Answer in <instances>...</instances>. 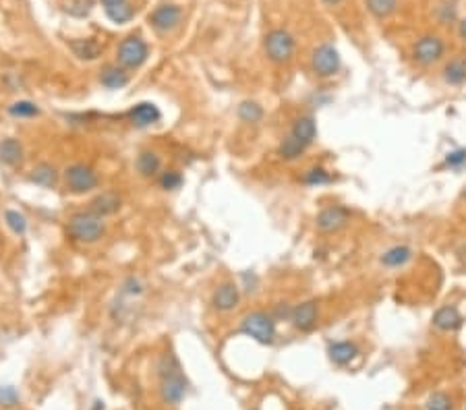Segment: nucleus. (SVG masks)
<instances>
[{
  "mask_svg": "<svg viewBox=\"0 0 466 410\" xmlns=\"http://www.w3.org/2000/svg\"><path fill=\"white\" fill-rule=\"evenodd\" d=\"M129 121L137 129H147L162 121V112L153 102H139L129 110Z\"/></svg>",
  "mask_w": 466,
  "mask_h": 410,
  "instance_id": "9b49d317",
  "label": "nucleus"
},
{
  "mask_svg": "<svg viewBox=\"0 0 466 410\" xmlns=\"http://www.w3.org/2000/svg\"><path fill=\"white\" fill-rule=\"evenodd\" d=\"M433 325L439 329V331H456V329H460L462 327V323H464V317L460 315V311H458V307H454V305H443V307H439L435 313H433Z\"/></svg>",
  "mask_w": 466,
  "mask_h": 410,
  "instance_id": "2eb2a0df",
  "label": "nucleus"
},
{
  "mask_svg": "<svg viewBox=\"0 0 466 410\" xmlns=\"http://www.w3.org/2000/svg\"><path fill=\"white\" fill-rule=\"evenodd\" d=\"M106 232V224L104 218L96 216L94 212H77L69 218L67 222V234L71 240L75 243H85V245H94L98 243Z\"/></svg>",
  "mask_w": 466,
  "mask_h": 410,
  "instance_id": "f03ea898",
  "label": "nucleus"
},
{
  "mask_svg": "<svg viewBox=\"0 0 466 410\" xmlns=\"http://www.w3.org/2000/svg\"><path fill=\"white\" fill-rule=\"evenodd\" d=\"M324 3H326V5H330V7H334V5H340L342 0H324Z\"/></svg>",
  "mask_w": 466,
  "mask_h": 410,
  "instance_id": "a19ab883",
  "label": "nucleus"
},
{
  "mask_svg": "<svg viewBox=\"0 0 466 410\" xmlns=\"http://www.w3.org/2000/svg\"><path fill=\"white\" fill-rule=\"evenodd\" d=\"M106 17L116 25L129 23L133 19V7L127 3V0L125 3H118V5H110V7H106Z\"/></svg>",
  "mask_w": 466,
  "mask_h": 410,
  "instance_id": "cd10ccee",
  "label": "nucleus"
},
{
  "mask_svg": "<svg viewBox=\"0 0 466 410\" xmlns=\"http://www.w3.org/2000/svg\"><path fill=\"white\" fill-rule=\"evenodd\" d=\"M435 15H437V21H439V23H449V21H456V7H454V5H449V3H443V5H439V7H437Z\"/></svg>",
  "mask_w": 466,
  "mask_h": 410,
  "instance_id": "c9c22d12",
  "label": "nucleus"
},
{
  "mask_svg": "<svg viewBox=\"0 0 466 410\" xmlns=\"http://www.w3.org/2000/svg\"><path fill=\"white\" fill-rule=\"evenodd\" d=\"M309 145H305L301 139H297L295 135H288L280 141L278 145V156L286 162H293V160H299L305 152H307Z\"/></svg>",
  "mask_w": 466,
  "mask_h": 410,
  "instance_id": "5701e85b",
  "label": "nucleus"
},
{
  "mask_svg": "<svg viewBox=\"0 0 466 410\" xmlns=\"http://www.w3.org/2000/svg\"><path fill=\"white\" fill-rule=\"evenodd\" d=\"M65 185L73 195H85V193H92L94 189H98L100 178L92 166L77 162L65 170Z\"/></svg>",
  "mask_w": 466,
  "mask_h": 410,
  "instance_id": "20e7f679",
  "label": "nucleus"
},
{
  "mask_svg": "<svg viewBox=\"0 0 466 410\" xmlns=\"http://www.w3.org/2000/svg\"><path fill=\"white\" fill-rule=\"evenodd\" d=\"M328 356L334 365H348L352 358L359 356V346L354 342H334L328 346Z\"/></svg>",
  "mask_w": 466,
  "mask_h": 410,
  "instance_id": "f3484780",
  "label": "nucleus"
},
{
  "mask_svg": "<svg viewBox=\"0 0 466 410\" xmlns=\"http://www.w3.org/2000/svg\"><path fill=\"white\" fill-rule=\"evenodd\" d=\"M241 331L249 338H253L260 344H272L276 338V321L274 315L266 311H253L247 313L241 321Z\"/></svg>",
  "mask_w": 466,
  "mask_h": 410,
  "instance_id": "7ed1b4c3",
  "label": "nucleus"
},
{
  "mask_svg": "<svg viewBox=\"0 0 466 410\" xmlns=\"http://www.w3.org/2000/svg\"><path fill=\"white\" fill-rule=\"evenodd\" d=\"M180 19H182V11L176 5H162L149 15L151 28L160 34H168V32L176 30Z\"/></svg>",
  "mask_w": 466,
  "mask_h": 410,
  "instance_id": "9d476101",
  "label": "nucleus"
},
{
  "mask_svg": "<svg viewBox=\"0 0 466 410\" xmlns=\"http://www.w3.org/2000/svg\"><path fill=\"white\" fill-rule=\"evenodd\" d=\"M135 168L143 178H151L162 170V160L156 152H141L135 160Z\"/></svg>",
  "mask_w": 466,
  "mask_h": 410,
  "instance_id": "aec40b11",
  "label": "nucleus"
},
{
  "mask_svg": "<svg viewBox=\"0 0 466 410\" xmlns=\"http://www.w3.org/2000/svg\"><path fill=\"white\" fill-rule=\"evenodd\" d=\"M9 114L15 119H34L40 114V108H38V104H34L30 100H19L9 106Z\"/></svg>",
  "mask_w": 466,
  "mask_h": 410,
  "instance_id": "c85d7f7f",
  "label": "nucleus"
},
{
  "mask_svg": "<svg viewBox=\"0 0 466 410\" xmlns=\"http://www.w3.org/2000/svg\"><path fill=\"white\" fill-rule=\"evenodd\" d=\"M365 5L375 19H388L390 15L396 13L398 0H365Z\"/></svg>",
  "mask_w": 466,
  "mask_h": 410,
  "instance_id": "a878e982",
  "label": "nucleus"
},
{
  "mask_svg": "<svg viewBox=\"0 0 466 410\" xmlns=\"http://www.w3.org/2000/svg\"><path fill=\"white\" fill-rule=\"evenodd\" d=\"M5 222L15 234H25V230H28V218L17 209H9L5 214Z\"/></svg>",
  "mask_w": 466,
  "mask_h": 410,
  "instance_id": "7c9ffc66",
  "label": "nucleus"
},
{
  "mask_svg": "<svg viewBox=\"0 0 466 410\" xmlns=\"http://www.w3.org/2000/svg\"><path fill=\"white\" fill-rule=\"evenodd\" d=\"M100 83L106 90H123L129 85V73L120 65H106L100 71Z\"/></svg>",
  "mask_w": 466,
  "mask_h": 410,
  "instance_id": "dca6fc26",
  "label": "nucleus"
},
{
  "mask_svg": "<svg viewBox=\"0 0 466 410\" xmlns=\"http://www.w3.org/2000/svg\"><path fill=\"white\" fill-rule=\"evenodd\" d=\"M412 257V249L406 247V245H396L392 249H388L383 255H381V263L385 267H402L410 261Z\"/></svg>",
  "mask_w": 466,
  "mask_h": 410,
  "instance_id": "b1692460",
  "label": "nucleus"
},
{
  "mask_svg": "<svg viewBox=\"0 0 466 410\" xmlns=\"http://www.w3.org/2000/svg\"><path fill=\"white\" fill-rule=\"evenodd\" d=\"M290 135H295L297 139H301L305 145H311L317 137V125H315V119L313 116H301L295 121L293 125V131Z\"/></svg>",
  "mask_w": 466,
  "mask_h": 410,
  "instance_id": "412c9836",
  "label": "nucleus"
},
{
  "mask_svg": "<svg viewBox=\"0 0 466 410\" xmlns=\"http://www.w3.org/2000/svg\"><path fill=\"white\" fill-rule=\"evenodd\" d=\"M19 404V393L13 385H0V406L15 408Z\"/></svg>",
  "mask_w": 466,
  "mask_h": 410,
  "instance_id": "72a5a7b5",
  "label": "nucleus"
},
{
  "mask_svg": "<svg viewBox=\"0 0 466 410\" xmlns=\"http://www.w3.org/2000/svg\"><path fill=\"white\" fill-rule=\"evenodd\" d=\"M264 48L272 63L284 65L295 57L297 44H295V38L286 30H272L264 40Z\"/></svg>",
  "mask_w": 466,
  "mask_h": 410,
  "instance_id": "39448f33",
  "label": "nucleus"
},
{
  "mask_svg": "<svg viewBox=\"0 0 466 410\" xmlns=\"http://www.w3.org/2000/svg\"><path fill=\"white\" fill-rule=\"evenodd\" d=\"M427 410H452V400L445 393L435 391L427 398Z\"/></svg>",
  "mask_w": 466,
  "mask_h": 410,
  "instance_id": "f704fd0d",
  "label": "nucleus"
},
{
  "mask_svg": "<svg viewBox=\"0 0 466 410\" xmlns=\"http://www.w3.org/2000/svg\"><path fill=\"white\" fill-rule=\"evenodd\" d=\"M239 119L243 123H249V125H257L262 119H264V108L257 104V102H251V100H245L241 102L239 110H237Z\"/></svg>",
  "mask_w": 466,
  "mask_h": 410,
  "instance_id": "bb28decb",
  "label": "nucleus"
},
{
  "mask_svg": "<svg viewBox=\"0 0 466 410\" xmlns=\"http://www.w3.org/2000/svg\"><path fill=\"white\" fill-rule=\"evenodd\" d=\"M120 207H123V197L116 191H104L89 201V212H94L100 218L114 216Z\"/></svg>",
  "mask_w": 466,
  "mask_h": 410,
  "instance_id": "4468645a",
  "label": "nucleus"
},
{
  "mask_svg": "<svg viewBox=\"0 0 466 410\" xmlns=\"http://www.w3.org/2000/svg\"><path fill=\"white\" fill-rule=\"evenodd\" d=\"M239 303H241V290H239V286L237 284H232V282H224V284H220L215 290H213V296H211V305L218 309V311H232V309H237L239 307Z\"/></svg>",
  "mask_w": 466,
  "mask_h": 410,
  "instance_id": "ddd939ff",
  "label": "nucleus"
},
{
  "mask_svg": "<svg viewBox=\"0 0 466 410\" xmlns=\"http://www.w3.org/2000/svg\"><path fill=\"white\" fill-rule=\"evenodd\" d=\"M125 292L127 294H141V284H139V280H135V278H129L127 282H125Z\"/></svg>",
  "mask_w": 466,
  "mask_h": 410,
  "instance_id": "4c0bfd02",
  "label": "nucleus"
},
{
  "mask_svg": "<svg viewBox=\"0 0 466 410\" xmlns=\"http://www.w3.org/2000/svg\"><path fill=\"white\" fill-rule=\"evenodd\" d=\"M94 9V0H67L65 11L73 17H87Z\"/></svg>",
  "mask_w": 466,
  "mask_h": 410,
  "instance_id": "2f4dec72",
  "label": "nucleus"
},
{
  "mask_svg": "<svg viewBox=\"0 0 466 410\" xmlns=\"http://www.w3.org/2000/svg\"><path fill=\"white\" fill-rule=\"evenodd\" d=\"M303 183L309 185V187H321V185H330L332 183V174L321 168V166H313L305 172L303 176Z\"/></svg>",
  "mask_w": 466,
  "mask_h": 410,
  "instance_id": "c756f323",
  "label": "nucleus"
},
{
  "mask_svg": "<svg viewBox=\"0 0 466 410\" xmlns=\"http://www.w3.org/2000/svg\"><path fill=\"white\" fill-rule=\"evenodd\" d=\"M443 81L447 85H462V83H466V61L464 59H452L443 67Z\"/></svg>",
  "mask_w": 466,
  "mask_h": 410,
  "instance_id": "393cba45",
  "label": "nucleus"
},
{
  "mask_svg": "<svg viewBox=\"0 0 466 410\" xmlns=\"http://www.w3.org/2000/svg\"><path fill=\"white\" fill-rule=\"evenodd\" d=\"M466 164V150H454L445 156V166L449 168H462Z\"/></svg>",
  "mask_w": 466,
  "mask_h": 410,
  "instance_id": "e433bc0d",
  "label": "nucleus"
},
{
  "mask_svg": "<svg viewBox=\"0 0 466 410\" xmlns=\"http://www.w3.org/2000/svg\"><path fill=\"white\" fill-rule=\"evenodd\" d=\"M30 181H32L34 185L42 187V189H52V187L59 183V172H56V168H54L52 164L42 162V164H38V166L30 172Z\"/></svg>",
  "mask_w": 466,
  "mask_h": 410,
  "instance_id": "6ab92c4d",
  "label": "nucleus"
},
{
  "mask_svg": "<svg viewBox=\"0 0 466 410\" xmlns=\"http://www.w3.org/2000/svg\"><path fill=\"white\" fill-rule=\"evenodd\" d=\"M118 3H125V0H102L104 7H110V5H118Z\"/></svg>",
  "mask_w": 466,
  "mask_h": 410,
  "instance_id": "ea45409f",
  "label": "nucleus"
},
{
  "mask_svg": "<svg viewBox=\"0 0 466 410\" xmlns=\"http://www.w3.org/2000/svg\"><path fill=\"white\" fill-rule=\"evenodd\" d=\"M23 145L21 141L13 139V137H7L0 141V162L7 164V166H19L23 162Z\"/></svg>",
  "mask_w": 466,
  "mask_h": 410,
  "instance_id": "a211bd4d",
  "label": "nucleus"
},
{
  "mask_svg": "<svg viewBox=\"0 0 466 410\" xmlns=\"http://www.w3.org/2000/svg\"><path fill=\"white\" fill-rule=\"evenodd\" d=\"M443 57H445V42L439 36H433V34L423 36L412 46V59L423 67H431L439 63Z\"/></svg>",
  "mask_w": 466,
  "mask_h": 410,
  "instance_id": "0eeeda50",
  "label": "nucleus"
},
{
  "mask_svg": "<svg viewBox=\"0 0 466 410\" xmlns=\"http://www.w3.org/2000/svg\"><path fill=\"white\" fill-rule=\"evenodd\" d=\"M149 57V46L143 38L139 36H129L120 42L118 50H116V59L118 65L123 69H139L145 65Z\"/></svg>",
  "mask_w": 466,
  "mask_h": 410,
  "instance_id": "423d86ee",
  "label": "nucleus"
},
{
  "mask_svg": "<svg viewBox=\"0 0 466 410\" xmlns=\"http://www.w3.org/2000/svg\"><path fill=\"white\" fill-rule=\"evenodd\" d=\"M71 50L73 54L79 59V61H96L102 57V46L92 40V38H85V40H73L71 42Z\"/></svg>",
  "mask_w": 466,
  "mask_h": 410,
  "instance_id": "4be33fe9",
  "label": "nucleus"
},
{
  "mask_svg": "<svg viewBox=\"0 0 466 410\" xmlns=\"http://www.w3.org/2000/svg\"><path fill=\"white\" fill-rule=\"evenodd\" d=\"M340 52L330 44L317 46L311 54V69L317 77H334L340 71Z\"/></svg>",
  "mask_w": 466,
  "mask_h": 410,
  "instance_id": "6e6552de",
  "label": "nucleus"
},
{
  "mask_svg": "<svg viewBox=\"0 0 466 410\" xmlns=\"http://www.w3.org/2000/svg\"><path fill=\"white\" fill-rule=\"evenodd\" d=\"M317 317H319V307L315 300H305L297 307H293V315L290 321L297 329L301 331H311L317 325Z\"/></svg>",
  "mask_w": 466,
  "mask_h": 410,
  "instance_id": "f8f14e48",
  "label": "nucleus"
},
{
  "mask_svg": "<svg viewBox=\"0 0 466 410\" xmlns=\"http://www.w3.org/2000/svg\"><path fill=\"white\" fill-rule=\"evenodd\" d=\"M350 222V209L344 205H330L321 209L315 218V224L321 232H338Z\"/></svg>",
  "mask_w": 466,
  "mask_h": 410,
  "instance_id": "1a4fd4ad",
  "label": "nucleus"
},
{
  "mask_svg": "<svg viewBox=\"0 0 466 410\" xmlns=\"http://www.w3.org/2000/svg\"><path fill=\"white\" fill-rule=\"evenodd\" d=\"M180 185H182V174H180V172H176V170H166V172H162V176H160V187H162V189H166V191H176V189H180Z\"/></svg>",
  "mask_w": 466,
  "mask_h": 410,
  "instance_id": "473e14b6",
  "label": "nucleus"
},
{
  "mask_svg": "<svg viewBox=\"0 0 466 410\" xmlns=\"http://www.w3.org/2000/svg\"><path fill=\"white\" fill-rule=\"evenodd\" d=\"M458 34H460V38H462V40H466V19H462V21H460V25H458Z\"/></svg>",
  "mask_w": 466,
  "mask_h": 410,
  "instance_id": "58836bf2",
  "label": "nucleus"
},
{
  "mask_svg": "<svg viewBox=\"0 0 466 410\" xmlns=\"http://www.w3.org/2000/svg\"><path fill=\"white\" fill-rule=\"evenodd\" d=\"M158 377H160V396L166 404L176 406L182 402L187 393V379L180 369L178 358L172 352H166L158 360Z\"/></svg>",
  "mask_w": 466,
  "mask_h": 410,
  "instance_id": "f257e3e1",
  "label": "nucleus"
}]
</instances>
